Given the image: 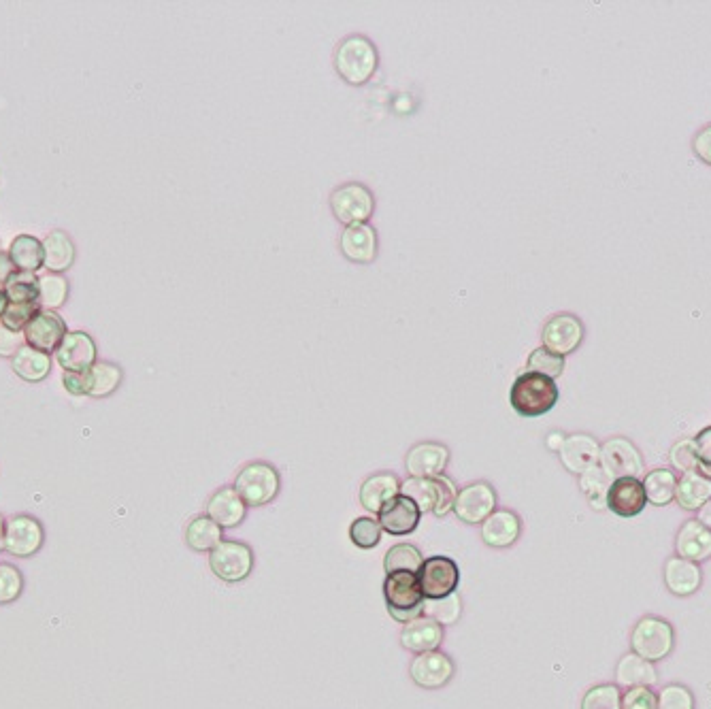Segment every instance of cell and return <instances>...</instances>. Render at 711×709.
I'll use <instances>...</instances> for the list:
<instances>
[{
  "label": "cell",
  "mask_w": 711,
  "mask_h": 709,
  "mask_svg": "<svg viewBox=\"0 0 711 709\" xmlns=\"http://www.w3.org/2000/svg\"><path fill=\"white\" fill-rule=\"evenodd\" d=\"M648 505L646 488L639 477H620L611 482L607 492V509L620 518H635Z\"/></svg>",
  "instance_id": "ac0fdd59"
},
{
  "label": "cell",
  "mask_w": 711,
  "mask_h": 709,
  "mask_svg": "<svg viewBox=\"0 0 711 709\" xmlns=\"http://www.w3.org/2000/svg\"><path fill=\"white\" fill-rule=\"evenodd\" d=\"M377 49L375 45L362 35H352L341 41L335 52V69L345 79L347 84L362 86L375 75L377 71Z\"/></svg>",
  "instance_id": "7a4b0ae2"
},
{
  "label": "cell",
  "mask_w": 711,
  "mask_h": 709,
  "mask_svg": "<svg viewBox=\"0 0 711 709\" xmlns=\"http://www.w3.org/2000/svg\"><path fill=\"white\" fill-rule=\"evenodd\" d=\"M622 709H658V697L648 686L628 688L622 695Z\"/></svg>",
  "instance_id": "c3c4849f"
},
{
  "label": "cell",
  "mask_w": 711,
  "mask_h": 709,
  "mask_svg": "<svg viewBox=\"0 0 711 709\" xmlns=\"http://www.w3.org/2000/svg\"><path fill=\"white\" fill-rule=\"evenodd\" d=\"M560 390L554 379L524 371L509 390V403L522 418H539L556 407Z\"/></svg>",
  "instance_id": "6da1fadb"
},
{
  "label": "cell",
  "mask_w": 711,
  "mask_h": 709,
  "mask_svg": "<svg viewBox=\"0 0 711 709\" xmlns=\"http://www.w3.org/2000/svg\"><path fill=\"white\" fill-rule=\"evenodd\" d=\"M43 267L47 273H64L73 267L75 262V245L71 237L62 233V230H54L49 233L43 241Z\"/></svg>",
  "instance_id": "f546056e"
},
{
  "label": "cell",
  "mask_w": 711,
  "mask_h": 709,
  "mask_svg": "<svg viewBox=\"0 0 711 709\" xmlns=\"http://www.w3.org/2000/svg\"><path fill=\"white\" fill-rule=\"evenodd\" d=\"M582 709H622V692L616 684L592 686L582 699Z\"/></svg>",
  "instance_id": "7bdbcfd3"
},
{
  "label": "cell",
  "mask_w": 711,
  "mask_h": 709,
  "mask_svg": "<svg viewBox=\"0 0 711 709\" xmlns=\"http://www.w3.org/2000/svg\"><path fill=\"white\" fill-rule=\"evenodd\" d=\"M450 463V450L437 441L416 443L405 456L409 477H437L443 475Z\"/></svg>",
  "instance_id": "d6986e66"
},
{
  "label": "cell",
  "mask_w": 711,
  "mask_h": 709,
  "mask_svg": "<svg viewBox=\"0 0 711 709\" xmlns=\"http://www.w3.org/2000/svg\"><path fill=\"white\" fill-rule=\"evenodd\" d=\"M39 309V303H9L3 311V316H0V322L15 333H22L26 324L37 316Z\"/></svg>",
  "instance_id": "f6af8a7d"
},
{
  "label": "cell",
  "mask_w": 711,
  "mask_h": 709,
  "mask_svg": "<svg viewBox=\"0 0 711 709\" xmlns=\"http://www.w3.org/2000/svg\"><path fill=\"white\" fill-rule=\"evenodd\" d=\"M69 296V282L58 273H45L39 277V307L56 311L66 303Z\"/></svg>",
  "instance_id": "f35d334b"
},
{
  "label": "cell",
  "mask_w": 711,
  "mask_h": 709,
  "mask_svg": "<svg viewBox=\"0 0 711 709\" xmlns=\"http://www.w3.org/2000/svg\"><path fill=\"white\" fill-rule=\"evenodd\" d=\"M658 709H694V695L682 684H669L660 690Z\"/></svg>",
  "instance_id": "7dc6e473"
},
{
  "label": "cell",
  "mask_w": 711,
  "mask_h": 709,
  "mask_svg": "<svg viewBox=\"0 0 711 709\" xmlns=\"http://www.w3.org/2000/svg\"><path fill=\"white\" fill-rule=\"evenodd\" d=\"M692 443H694V450H697L699 471L711 477V426L703 428L697 437H692Z\"/></svg>",
  "instance_id": "681fc988"
},
{
  "label": "cell",
  "mask_w": 711,
  "mask_h": 709,
  "mask_svg": "<svg viewBox=\"0 0 711 709\" xmlns=\"http://www.w3.org/2000/svg\"><path fill=\"white\" fill-rule=\"evenodd\" d=\"M233 486L237 488L247 507H264L277 499L281 490V477L271 463L254 460V463H247L237 473Z\"/></svg>",
  "instance_id": "5b68a950"
},
{
  "label": "cell",
  "mask_w": 711,
  "mask_h": 709,
  "mask_svg": "<svg viewBox=\"0 0 711 709\" xmlns=\"http://www.w3.org/2000/svg\"><path fill=\"white\" fill-rule=\"evenodd\" d=\"M631 646L633 652L641 658H646L650 663L663 661L675 646V631L673 626L658 616H646L641 618L631 635Z\"/></svg>",
  "instance_id": "52a82bcc"
},
{
  "label": "cell",
  "mask_w": 711,
  "mask_h": 709,
  "mask_svg": "<svg viewBox=\"0 0 711 709\" xmlns=\"http://www.w3.org/2000/svg\"><path fill=\"white\" fill-rule=\"evenodd\" d=\"M339 243L343 256L358 265H369L377 256V233L369 224L345 226Z\"/></svg>",
  "instance_id": "d4e9b609"
},
{
  "label": "cell",
  "mask_w": 711,
  "mask_h": 709,
  "mask_svg": "<svg viewBox=\"0 0 711 709\" xmlns=\"http://www.w3.org/2000/svg\"><path fill=\"white\" fill-rule=\"evenodd\" d=\"M256 556L252 546L237 539H224L209 552V569L226 584H239L252 575Z\"/></svg>",
  "instance_id": "8992f818"
},
{
  "label": "cell",
  "mask_w": 711,
  "mask_h": 709,
  "mask_svg": "<svg viewBox=\"0 0 711 709\" xmlns=\"http://www.w3.org/2000/svg\"><path fill=\"white\" fill-rule=\"evenodd\" d=\"M656 682H658V673L654 663L637 656L635 652L624 654L620 658V663L616 667V686H622L626 690L637 686L652 688Z\"/></svg>",
  "instance_id": "f1b7e54d"
},
{
  "label": "cell",
  "mask_w": 711,
  "mask_h": 709,
  "mask_svg": "<svg viewBox=\"0 0 711 709\" xmlns=\"http://www.w3.org/2000/svg\"><path fill=\"white\" fill-rule=\"evenodd\" d=\"M424 616L433 618L441 626L445 624H456L460 614H462V599L458 592H452L448 597L441 599H424Z\"/></svg>",
  "instance_id": "ab89813d"
},
{
  "label": "cell",
  "mask_w": 711,
  "mask_h": 709,
  "mask_svg": "<svg viewBox=\"0 0 711 709\" xmlns=\"http://www.w3.org/2000/svg\"><path fill=\"white\" fill-rule=\"evenodd\" d=\"M9 303H37L39 301V275L15 269L3 284Z\"/></svg>",
  "instance_id": "8d00e7d4"
},
{
  "label": "cell",
  "mask_w": 711,
  "mask_h": 709,
  "mask_svg": "<svg viewBox=\"0 0 711 709\" xmlns=\"http://www.w3.org/2000/svg\"><path fill=\"white\" fill-rule=\"evenodd\" d=\"M22 333H24L26 345H30V348H35L45 354H52L58 350V345L62 343L64 335L69 331H66V324L56 311L39 309L37 316L26 324Z\"/></svg>",
  "instance_id": "2e32d148"
},
{
  "label": "cell",
  "mask_w": 711,
  "mask_h": 709,
  "mask_svg": "<svg viewBox=\"0 0 711 709\" xmlns=\"http://www.w3.org/2000/svg\"><path fill=\"white\" fill-rule=\"evenodd\" d=\"M522 535V520L511 509H496L482 522V541L488 548H511Z\"/></svg>",
  "instance_id": "7402d4cb"
},
{
  "label": "cell",
  "mask_w": 711,
  "mask_h": 709,
  "mask_svg": "<svg viewBox=\"0 0 711 709\" xmlns=\"http://www.w3.org/2000/svg\"><path fill=\"white\" fill-rule=\"evenodd\" d=\"M443 626L439 622H435L433 618L428 616H418L413 618L411 622L403 624L401 631V646L413 654H422V652H433L439 650V646L443 643Z\"/></svg>",
  "instance_id": "603a6c76"
},
{
  "label": "cell",
  "mask_w": 711,
  "mask_h": 709,
  "mask_svg": "<svg viewBox=\"0 0 711 709\" xmlns=\"http://www.w3.org/2000/svg\"><path fill=\"white\" fill-rule=\"evenodd\" d=\"M643 488H646V497L650 505L665 507L671 501H675L677 477L669 469H654L646 475V480H643Z\"/></svg>",
  "instance_id": "d590c367"
},
{
  "label": "cell",
  "mask_w": 711,
  "mask_h": 709,
  "mask_svg": "<svg viewBox=\"0 0 711 709\" xmlns=\"http://www.w3.org/2000/svg\"><path fill=\"white\" fill-rule=\"evenodd\" d=\"M692 150L705 164H711V126H705L701 133L694 137Z\"/></svg>",
  "instance_id": "816d5d0a"
},
{
  "label": "cell",
  "mask_w": 711,
  "mask_h": 709,
  "mask_svg": "<svg viewBox=\"0 0 711 709\" xmlns=\"http://www.w3.org/2000/svg\"><path fill=\"white\" fill-rule=\"evenodd\" d=\"M7 254L18 271L37 273L43 267V243L30 235L15 237Z\"/></svg>",
  "instance_id": "836d02e7"
},
{
  "label": "cell",
  "mask_w": 711,
  "mask_h": 709,
  "mask_svg": "<svg viewBox=\"0 0 711 709\" xmlns=\"http://www.w3.org/2000/svg\"><path fill=\"white\" fill-rule=\"evenodd\" d=\"M711 499V477L701 471H688L675 488V501L686 511H699Z\"/></svg>",
  "instance_id": "83f0119b"
},
{
  "label": "cell",
  "mask_w": 711,
  "mask_h": 709,
  "mask_svg": "<svg viewBox=\"0 0 711 709\" xmlns=\"http://www.w3.org/2000/svg\"><path fill=\"white\" fill-rule=\"evenodd\" d=\"M84 382H86V394L94 399H105L109 394H113L115 390L120 388L122 384V369L118 365H113V362H96L86 373H84Z\"/></svg>",
  "instance_id": "4dcf8cb0"
},
{
  "label": "cell",
  "mask_w": 711,
  "mask_h": 709,
  "mask_svg": "<svg viewBox=\"0 0 711 709\" xmlns=\"http://www.w3.org/2000/svg\"><path fill=\"white\" fill-rule=\"evenodd\" d=\"M418 582L424 599H441L458 590L460 569L450 556H428L420 567Z\"/></svg>",
  "instance_id": "9c48e42d"
},
{
  "label": "cell",
  "mask_w": 711,
  "mask_h": 709,
  "mask_svg": "<svg viewBox=\"0 0 711 709\" xmlns=\"http://www.w3.org/2000/svg\"><path fill=\"white\" fill-rule=\"evenodd\" d=\"M565 435H562V433H552L550 437H548V448L550 450H554V452H560V448H562V443H565Z\"/></svg>",
  "instance_id": "9f6ffc18"
},
{
  "label": "cell",
  "mask_w": 711,
  "mask_h": 709,
  "mask_svg": "<svg viewBox=\"0 0 711 709\" xmlns=\"http://www.w3.org/2000/svg\"><path fill=\"white\" fill-rule=\"evenodd\" d=\"M62 384H64L66 392L75 394V397H84V394H86L84 373H64L62 375Z\"/></svg>",
  "instance_id": "f5cc1de1"
},
{
  "label": "cell",
  "mask_w": 711,
  "mask_h": 709,
  "mask_svg": "<svg viewBox=\"0 0 711 709\" xmlns=\"http://www.w3.org/2000/svg\"><path fill=\"white\" fill-rule=\"evenodd\" d=\"M396 494H401L399 477H396L390 471H379V473L369 475L367 480L362 482L360 492H358V499H360V505L365 507L369 514L377 516L379 511H382V507L390 499H394Z\"/></svg>",
  "instance_id": "cb8c5ba5"
},
{
  "label": "cell",
  "mask_w": 711,
  "mask_h": 709,
  "mask_svg": "<svg viewBox=\"0 0 711 709\" xmlns=\"http://www.w3.org/2000/svg\"><path fill=\"white\" fill-rule=\"evenodd\" d=\"M45 541L43 524L28 514L13 516L5 522V552L15 558L35 556Z\"/></svg>",
  "instance_id": "8fae6325"
},
{
  "label": "cell",
  "mask_w": 711,
  "mask_h": 709,
  "mask_svg": "<svg viewBox=\"0 0 711 709\" xmlns=\"http://www.w3.org/2000/svg\"><path fill=\"white\" fill-rule=\"evenodd\" d=\"M496 505H499V497H496L492 484L471 482L456 492L452 511L460 522L482 524L488 516H492V511H496Z\"/></svg>",
  "instance_id": "30bf717a"
},
{
  "label": "cell",
  "mask_w": 711,
  "mask_h": 709,
  "mask_svg": "<svg viewBox=\"0 0 711 709\" xmlns=\"http://www.w3.org/2000/svg\"><path fill=\"white\" fill-rule=\"evenodd\" d=\"M669 460H671V467L682 473L699 471V458H697V450H694L692 439L677 441L669 452Z\"/></svg>",
  "instance_id": "bcb514c9"
},
{
  "label": "cell",
  "mask_w": 711,
  "mask_h": 709,
  "mask_svg": "<svg viewBox=\"0 0 711 709\" xmlns=\"http://www.w3.org/2000/svg\"><path fill=\"white\" fill-rule=\"evenodd\" d=\"M541 339L543 348H548L558 356H567L580 348L584 339V324L580 318L571 316V313H558V316L545 322Z\"/></svg>",
  "instance_id": "5bb4252c"
},
{
  "label": "cell",
  "mask_w": 711,
  "mask_h": 709,
  "mask_svg": "<svg viewBox=\"0 0 711 709\" xmlns=\"http://www.w3.org/2000/svg\"><path fill=\"white\" fill-rule=\"evenodd\" d=\"M24 577L18 567L9 563H0V605L13 603L22 595Z\"/></svg>",
  "instance_id": "ee69618b"
},
{
  "label": "cell",
  "mask_w": 711,
  "mask_h": 709,
  "mask_svg": "<svg viewBox=\"0 0 711 709\" xmlns=\"http://www.w3.org/2000/svg\"><path fill=\"white\" fill-rule=\"evenodd\" d=\"M701 567L692 560L671 556L665 563V584L675 597H690L701 588Z\"/></svg>",
  "instance_id": "4316f807"
},
{
  "label": "cell",
  "mask_w": 711,
  "mask_h": 709,
  "mask_svg": "<svg viewBox=\"0 0 711 709\" xmlns=\"http://www.w3.org/2000/svg\"><path fill=\"white\" fill-rule=\"evenodd\" d=\"M675 552L680 558L692 560V563H703L711 556V531L699 520H688L682 524L675 537Z\"/></svg>",
  "instance_id": "484cf974"
},
{
  "label": "cell",
  "mask_w": 711,
  "mask_h": 709,
  "mask_svg": "<svg viewBox=\"0 0 711 709\" xmlns=\"http://www.w3.org/2000/svg\"><path fill=\"white\" fill-rule=\"evenodd\" d=\"M558 456H560L562 467H565L569 473L582 475L590 467L599 465L601 445L597 443V439L586 435V433H575V435H569L565 439V443H562Z\"/></svg>",
  "instance_id": "44dd1931"
},
{
  "label": "cell",
  "mask_w": 711,
  "mask_h": 709,
  "mask_svg": "<svg viewBox=\"0 0 711 709\" xmlns=\"http://www.w3.org/2000/svg\"><path fill=\"white\" fill-rule=\"evenodd\" d=\"M599 465L607 471L611 480L620 477H639L643 473V458L633 441L626 437H611L601 445Z\"/></svg>",
  "instance_id": "7c38bea8"
},
{
  "label": "cell",
  "mask_w": 711,
  "mask_h": 709,
  "mask_svg": "<svg viewBox=\"0 0 711 709\" xmlns=\"http://www.w3.org/2000/svg\"><path fill=\"white\" fill-rule=\"evenodd\" d=\"M382 535H384V529L377 518L362 516L350 524V539H352L354 546L360 550H371V548L379 546Z\"/></svg>",
  "instance_id": "60d3db41"
},
{
  "label": "cell",
  "mask_w": 711,
  "mask_h": 709,
  "mask_svg": "<svg viewBox=\"0 0 711 709\" xmlns=\"http://www.w3.org/2000/svg\"><path fill=\"white\" fill-rule=\"evenodd\" d=\"M205 514L224 531L237 529L247 516V503L241 499L235 486H222L209 497Z\"/></svg>",
  "instance_id": "ffe728a7"
},
{
  "label": "cell",
  "mask_w": 711,
  "mask_h": 709,
  "mask_svg": "<svg viewBox=\"0 0 711 709\" xmlns=\"http://www.w3.org/2000/svg\"><path fill=\"white\" fill-rule=\"evenodd\" d=\"M384 599L388 614L401 624L411 622L424 612V595L416 573L392 571L384 580Z\"/></svg>",
  "instance_id": "277c9868"
},
{
  "label": "cell",
  "mask_w": 711,
  "mask_h": 709,
  "mask_svg": "<svg viewBox=\"0 0 711 709\" xmlns=\"http://www.w3.org/2000/svg\"><path fill=\"white\" fill-rule=\"evenodd\" d=\"M13 271H15V267H13V262H11L9 254L0 252V284H5L7 277H9Z\"/></svg>",
  "instance_id": "db71d44e"
},
{
  "label": "cell",
  "mask_w": 711,
  "mask_h": 709,
  "mask_svg": "<svg viewBox=\"0 0 711 709\" xmlns=\"http://www.w3.org/2000/svg\"><path fill=\"white\" fill-rule=\"evenodd\" d=\"M58 365L64 373H86L92 365H96L98 350L94 339L84 331H69L64 335L58 350L54 352Z\"/></svg>",
  "instance_id": "9a60e30c"
},
{
  "label": "cell",
  "mask_w": 711,
  "mask_h": 709,
  "mask_svg": "<svg viewBox=\"0 0 711 709\" xmlns=\"http://www.w3.org/2000/svg\"><path fill=\"white\" fill-rule=\"evenodd\" d=\"M330 209L345 226L367 224L375 211L373 192L367 186L352 181V184H345L330 194Z\"/></svg>",
  "instance_id": "ba28073f"
},
{
  "label": "cell",
  "mask_w": 711,
  "mask_h": 709,
  "mask_svg": "<svg viewBox=\"0 0 711 709\" xmlns=\"http://www.w3.org/2000/svg\"><path fill=\"white\" fill-rule=\"evenodd\" d=\"M220 541H224V529L213 522L207 514L194 516L188 526H186V543L188 548L194 552H211L218 546Z\"/></svg>",
  "instance_id": "d6a6232c"
},
{
  "label": "cell",
  "mask_w": 711,
  "mask_h": 709,
  "mask_svg": "<svg viewBox=\"0 0 711 709\" xmlns=\"http://www.w3.org/2000/svg\"><path fill=\"white\" fill-rule=\"evenodd\" d=\"M11 367L15 375L22 377L24 382L39 384L49 375V371H52V358L45 352L30 348V345H24V348L11 358Z\"/></svg>",
  "instance_id": "1f68e13d"
},
{
  "label": "cell",
  "mask_w": 711,
  "mask_h": 709,
  "mask_svg": "<svg viewBox=\"0 0 711 709\" xmlns=\"http://www.w3.org/2000/svg\"><path fill=\"white\" fill-rule=\"evenodd\" d=\"M454 673H456V665L452 661V656H448L441 650L416 654V658H413L409 665V675L413 684L424 690L443 688L445 684L452 682Z\"/></svg>",
  "instance_id": "4fadbf2b"
},
{
  "label": "cell",
  "mask_w": 711,
  "mask_h": 709,
  "mask_svg": "<svg viewBox=\"0 0 711 709\" xmlns=\"http://www.w3.org/2000/svg\"><path fill=\"white\" fill-rule=\"evenodd\" d=\"M526 371L541 373L545 377L556 379V377H560L562 373H565V356H558V354L550 352L548 348H543V345H541V348H537L531 356H528Z\"/></svg>",
  "instance_id": "b9f144b4"
},
{
  "label": "cell",
  "mask_w": 711,
  "mask_h": 709,
  "mask_svg": "<svg viewBox=\"0 0 711 709\" xmlns=\"http://www.w3.org/2000/svg\"><path fill=\"white\" fill-rule=\"evenodd\" d=\"M458 488L448 475L437 477H409L401 482V494L409 497L420 507L422 514L433 511L437 518H445L452 514Z\"/></svg>",
  "instance_id": "3957f363"
},
{
  "label": "cell",
  "mask_w": 711,
  "mask_h": 709,
  "mask_svg": "<svg viewBox=\"0 0 711 709\" xmlns=\"http://www.w3.org/2000/svg\"><path fill=\"white\" fill-rule=\"evenodd\" d=\"M5 518L3 516H0V552H3L5 550Z\"/></svg>",
  "instance_id": "680465c9"
},
{
  "label": "cell",
  "mask_w": 711,
  "mask_h": 709,
  "mask_svg": "<svg viewBox=\"0 0 711 709\" xmlns=\"http://www.w3.org/2000/svg\"><path fill=\"white\" fill-rule=\"evenodd\" d=\"M377 520L382 524L384 533L392 537H405L420 526L422 511L409 497H405V494H396V497L390 499L382 507V511H379Z\"/></svg>",
  "instance_id": "e0dca14e"
},
{
  "label": "cell",
  "mask_w": 711,
  "mask_h": 709,
  "mask_svg": "<svg viewBox=\"0 0 711 709\" xmlns=\"http://www.w3.org/2000/svg\"><path fill=\"white\" fill-rule=\"evenodd\" d=\"M577 477H580V488L590 507L597 511L607 509V492L611 488V482H614L607 475V471L601 465H594Z\"/></svg>",
  "instance_id": "e575fe53"
},
{
  "label": "cell",
  "mask_w": 711,
  "mask_h": 709,
  "mask_svg": "<svg viewBox=\"0 0 711 709\" xmlns=\"http://www.w3.org/2000/svg\"><path fill=\"white\" fill-rule=\"evenodd\" d=\"M422 563H424V554L420 552V548L413 546V543H396V546H392L384 556L386 573L392 571L418 573Z\"/></svg>",
  "instance_id": "74e56055"
},
{
  "label": "cell",
  "mask_w": 711,
  "mask_h": 709,
  "mask_svg": "<svg viewBox=\"0 0 711 709\" xmlns=\"http://www.w3.org/2000/svg\"><path fill=\"white\" fill-rule=\"evenodd\" d=\"M7 305H9V299H7V294H5L3 284H0V316H3V311L7 309Z\"/></svg>",
  "instance_id": "6f0895ef"
},
{
  "label": "cell",
  "mask_w": 711,
  "mask_h": 709,
  "mask_svg": "<svg viewBox=\"0 0 711 709\" xmlns=\"http://www.w3.org/2000/svg\"><path fill=\"white\" fill-rule=\"evenodd\" d=\"M26 345L24 333H15L11 328H7L0 322V356L3 358H13Z\"/></svg>",
  "instance_id": "f907efd6"
},
{
  "label": "cell",
  "mask_w": 711,
  "mask_h": 709,
  "mask_svg": "<svg viewBox=\"0 0 711 709\" xmlns=\"http://www.w3.org/2000/svg\"><path fill=\"white\" fill-rule=\"evenodd\" d=\"M697 520L711 531V499L697 511Z\"/></svg>",
  "instance_id": "11a10c76"
}]
</instances>
